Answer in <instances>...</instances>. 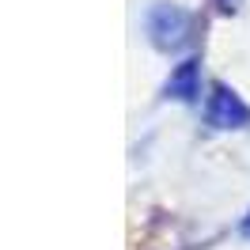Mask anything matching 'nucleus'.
<instances>
[{
    "mask_svg": "<svg viewBox=\"0 0 250 250\" xmlns=\"http://www.w3.org/2000/svg\"><path fill=\"white\" fill-rule=\"evenodd\" d=\"M144 31L156 49H178L189 38V12L178 4H152L144 16Z\"/></svg>",
    "mask_w": 250,
    "mask_h": 250,
    "instance_id": "obj_1",
    "label": "nucleus"
},
{
    "mask_svg": "<svg viewBox=\"0 0 250 250\" xmlns=\"http://www.w3.org/2000/svg\"><path fill=\"white\" fill-rule=\"evenodd\" d=\"M205 118H208L212 129H243V125L250 122V106L228 83H212L208 103H205Z\"/></svg>",
    "mask_w": 250,
    "mask_h": 250,
    "instance_id": "obj_2",
    "label": "nucleus"
},
{
    "mask_svg": "<svg viewBox=\"0 0 250 250\" xmlns=\"http://www.w3.org/2000/svg\"><path fill=\"white\" fill-rule=\"evenodd\" d=\"M167 91L174 95V99H182V103H189V99H197V61H182L178 68L171 72V80H167Z\"/></svg>",
    "mask_w": 250,
    "mask_h": 250,
    "instance_id": "obj_3",
    "label": "nucleus"
},
{
    "mask_svg": "<svg viewBox=\"0 0 250 250\" xmlns=\"http://www.w3.org/2000/svg\"><path fill=\"white\" fill-rule=\"evenodd\" d=\"M243 235H247V239H250V216L243 220Z\"/></svg>",
    "mask_w": 250,
    "mask_h": 250,
    "instance_id": "obj_4",
    "label": "nucleus"
},
{
    "mask_svg": "<svg viewBox=\"0 0 250 250\" xmlns=\"http://www.w3.org/2000/svg\"><path fill=\"white\" fill-rule=\"evenodd\" d=\"M220 4H224V8H231V0H220Z\"/></svg>",
    "mask_w": 250,
    "mask_h": 250,
    "instance_id": "obj_5",
    "label": "nucleus"
}]
</instances>
